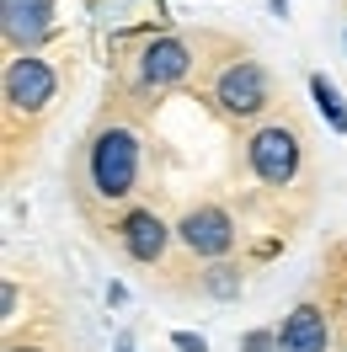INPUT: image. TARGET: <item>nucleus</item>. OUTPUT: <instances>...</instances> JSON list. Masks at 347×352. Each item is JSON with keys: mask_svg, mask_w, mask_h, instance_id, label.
Masks as SVG:
<instances>
[{"mask_svg": "<svg viewBox=\"0 0 347 352\" xmlns=\"http://www.w3.org/2000/svg\"><path fill=\"white\" fill-rule=\"evenodd\" d=\"M6 352H48V347H38V342H6Z\"/></svg>", "mask_w": 347, "mask_h": 352, "instance_id": "nucleus-15", "label": "nucleus"}, {"mask_svg": "<svg viewBox=\"0 0 347 352\" xmlns=\"http://www.w3.org/2000/svg\"><path fill=\"white\" fill-rule=\"evenodd\" d=\"M0 305H6V326H11V320H17V305H22V294H17V278H6V299H0Z\"/></svg>", "mask_w": 347, "mask_h": 352, "instance_id": "nucleus-13", "label": "nucleus"}, {"mask_svg": "<svg viewBox=\"0 0 347 352\" xmlns=\"http://www.w3.org/2000/svg\"><path fill=\"white\" fill-rule=\"evenodd\" d=\"M326 347H331V315H326V305H315V299L294 305V315L278 331V352H326Z\"/></svg>", "mask_w": 347, "mask_h": 352, "instance_id": "nucleus-9", "label": "nucleus"}, {"mask_svg": "<svg viewBox=\"0 0 347 352\" xmlns=\"http://www.w3.org/2000/svg\"><path fill=\"white\" fill-rule=\"evenodd\" d=\"M246 166H251V176H257L262 187H273V192L294 187L299 171H304L299 123H294V118H273V123L251 129V139H246Z\"/></svg>", "mask_w": 347, "mask_h": 352, "instance_id": "nucleus-2", "label": "nucleus"}, {"mask_svg": "<svg viewBox=\"0 0 347 352\" xmlns=\"http://www.w3.org/2000/svg\"><path fill=\"white\" fill-rule=\"evenodd\" d=\"M193 43L187 38H176V32H160L150 43L139 48V59H134V86L145 91V96H160V91L182 86L187 75H193Z\"/></svg>", "mask_w": 347, "mask_h": 352, "instance_id": "nucleus-5", "label": "nucleus"}, {"mask_svg": "<svg viewBox=\"0 0 347 352\" xmlns=\"http://www.w3.org/2000/svg\"><path fill=\"white\" fill-rule=\"evenodd\" d=\"M310 91H315V102H321L326 123H331L337 133H347V107H342V96H337V86H331L326 75H310Z\"/></svg>", "mask_w": 347, "mask_h": 352, "instance_id": "nucleus-10", "label": "nucleus"}, {"mask_svg": "<svg viewBox=\"0 0 347 352\" xmlns=\"http://www.w3.org/2000/svg\"><path fill=\"white\" fill-rule=\"evenodd\" d=\"M203 288H209V294H214V299H235L240 294V267H209V272H203Z\"/></svg>", "mask_w": 347, "mask_h": 352, "instance_id": "nucleus-11", "label": "nucleus"}, {"mask_svg": "<svg viewBox=\"0 0 347 352\" xmlns=\"http://www.w3.org/2000/svg\"><path fill=\"white\" fill-rule=\"evenodd\" d=\"M176 241L182 251H193L198 262H219V256H230L240 241L235 219H230V208H219V203H193L182 219H176Z\"/></svg>", "mask_w": 347, "mask_h": 352, "instance_id": "nucleus-6", "label": "nucleus"}, {"mask_svg": "<svg viewBox=\"0 0 347 352\" xmlns=\"http://www.w3.org/2000/svg\"><path fill=\"white\" fill-rule=\"evenodd\" d=\"M171 342H176L182 352H209V347H203V336H193V331H176Z\"/></svg>", "mask_w": 347, "mask_h": 352, "instance_id": "nucleus-14", "label": "nucleus"}, {"mask_svg": "<svg viewBox=\"0 0 347 352\" xmlns=\"http://www.w3.org/2000/svg\"><path fill=\"white\" fill-rule=\"evenodd\" d=\"M139 176H145V139L129 123H96L81 150V203L118 208L139 192Z\"/></svg>", "mask_w": 347, "mask_h": 352, "instance_id": "nucleus-1", "label": "nucleus"}, {"mask_svg": "<svg viewBox=\"0 0 347 352\" xmlns=\"http://www.w3.org/2000/svg\"><path fill=\"white\" fill-rule=\"evenodd\" d=\"M59 96V69L38 54H17L6 65V112L11 118H43Z\"/></svg>", "mask_w": 347, "mask_h": 352, "instance_id": "nucleus-4", "label": "nucleus"}, {"mask_svg": "<svg viewBox=\"0 0 347 352\" xmlns=\"http://www.w3.org/2000/svg\"><path fill=\"white\" fill-rule=\"evenodd\" d=\"M209 102H214L224 118L251 123V118H262V112L273 107V75H267V65L246 59V54H240V59H224V65H214Z\"/></svg>", "mask_w": 347, "mask_h": 352, "instance_id": "nucleus-3", "label": "nucleus"}, {"mask_svg": "<svg viewBox=\"0 0 347 352\" xmlns=\"http://www.w3.org/2000/svg\"><path fill=\"white\" fill-rule=\"evenodd\" d=\"M240 352H278V331H251L240 342Z\"/></svg>", "mask_w": 347, "mask_h": 352, "instance_id": "nucleus-12", "label": "nucleus"}, {"mask_svg": "<svg viewBox=\"0 0 347 352\" xmlns=\"http://www.w3.org/2000/svg\"><path fill=\"white\" fill-rule=\"evenodd\" d=\"M0 16H6V43L17 54H32L54 32V0H0Z\"/></svg>", "mask_w": 347, "mask_h": 352, "instance_id": "nucleus-8", "label": "nucleus"}, {"mask_svg": "<svg viewBox=\"0 0 347 352\" xmlns=\"http://www.w3.org/2000/svg\"><path fill=\"white\" fill-rule=\"evenodd\" d=\"M112 235H118V245H123V256L139 262V267H160L166 251H171V241H176V230L160 219L155 208H129L123 219L112 224Z\"/></svg>", "mask_w": 347, "mask_h": 352, "instance_id": "nucleus-7", "label": "nucleus"}]
</instances>
